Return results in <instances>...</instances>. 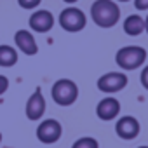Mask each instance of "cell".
<instances>
[{
    "mask_svg": "<svg viewBox=\"0 0 148 148\" xmlns=\"http://www.w3.org/2000/svg\"><path fill=\"white\" fill-rule=\"evenodd\" d=\"M18 51L12 45H0V66L11 68L18 63Z\"/></svg>",
    "mask_w": 148,
    "mask_h": 148,
    "instance_id": "13",
    "label": "cell"
},
{
    "mask_svg": "<svg viewBox=\"0 0 148 148\" xmlns=\"http://www.w3.org/2000/svg\"><path fill=\"white\" fill-rule=\"evenodd\" d=\"M63 2H66V4H75V2H79V0H63Z\"/></svg>",
    "mask_w": 148,
    "mask_h": 148,
    "instance_id": "20",
    "label": "cell"
},
{
    "mask_svg": "<svg viewBox=\"0 0 148 148\" xmlns=\"http://www.w3.org/2000/svg\"><path fill=\"white\" fill-rule=\"evenodd\" d=\"M30 28L37 33H47L52 30L54 26V16L52 12L45 11V9H40V11H35L32 16H30Z\"/></svg>",
    "mask_w": 148,
    "mask_h": 148,
    "instance_id": "9",
    "label": "cell"
},
{
    "mask_svg": "<svg viewBox=\"0 0 148 148\" xmlns=\"http://www.w3.org/2000/svg\"><path fill=\"white\" fill-rule=\"evenodd\" d=\"M42 0H18V4L21 9H26V11H32V9H37L40 5Z\"/></svg>",
    "mask_w": 148,
    "mask_h": 148,
    "instance_id": "15",
    "label": "cell"
},
{
    "mask_svg": "<svg viewBox=\"0 0 148 148\" xmlns=\"http://www.w3.org/2000/svg\"><path fill=\"white\" fill-rule=\"evenodd\" d=\"M71 148H99V143H98L96 138L84 136V138H79L75 143H73Z\"/></svg>",
    "mask_w": 148,
    "mask_h": 148,
    "instance_id": "14",
    "label": "cell"
},
{
    "mask_svg": "<svg viewBox=\"0 0 148 148\" xmlns=\"http://www.w3.org/2000/svg\"><path fill=\"white\" fill-rule=\"evenodd\" d=\"M14 42H16V47L21 52H25L26 56H35L38 52V45L35 42V37L28 30H18L14 35Z\"/></svg>",
    "mask_w": 148,
    "mask_h": 148,
    "instance_id": "11",
    "label": "cell"
},
{
    "mask_svg": "<svg viewBox=\"0 0 148 148\" xmlns=\"http://www.w3.org/2000/svg\"><path fill=\"white\" fill-rule=\"evenodd\" d=\"M139 82H141V86L148 91V64L141 70V75H139Z\"/></svg>",
    "mask_w": 148,
    "mask_h": 148,
    "instance_id": "16",
    "label": "cell"
},
{
    "mask_svg": "<svg viewBox=\"0 0 148 148\" xmlns=\"http://www.w3.org/2000/svg\"><path fill=\"white\" fill-rule=\"evenodd\" d=\"M117 2H129V0H117Z\"/></svg>",
    "mask_w": 148,
    "mask_h": 148,
    "instance_id": "22",
    "label": "cell"
},
{
    "mask_svg": "<svg viewBox=\"0 0 148 148\" xmlns=\"http://www.w3.org/2000/svg\"><path fill=\"white\" fill-rule=\"evenodd\" d=\"M145 32H146V33H148V16H146V18H145Z\"/></svg>",
    "mask_w": 148,
    "mask_h": 148,
    "instance_id": "19",
    "label": "cell"
},
{
    "mask_svg": "<svg viewBox=\"0 0 148 148\" xmlns=\"http://www.w3.org/2000/svg\"><path fill=\"white\" fill-rule=\"evenodd\" d=\"M129 79L125 73H120V71H108L105 75H101L98 79V89L105 94H115L119 91H122L125 86H127Z\"/></svg>",
    "mask_w": 148,
    "mask_h": 148,
    "instance_id": "5",
    "label": "cell"
},
{
    "mask_svg": "<svg viewBox=\"0 0 148 148\" xmlns=\"http://www.w3.org/2000/svg\"><path fill=\"white\" fill-rule=\"evenodd\" d=\"M58 21H59V26L64 32H70V33H77V32L84 30L86 25H87V18H86L84 11L79 9V7H73V5L63 9Z\"/></svg>",
    "mask_w": 148,
    "mask_h": 148,
    "instance_id": "4",
    "label": "cell"
},
{
    "mask_svg": "<svg viewBox=\"0 0 148 148\" xmlns=\"http://www.w3.org/2000/svg\"><path fill=\"white\" fill-rule=\"evenodd\" d=\"M9 89V79L5 75H0V96Z\"/></svg>",
    "mask_w": 148,
    "mask_h": 148,
    "instance_id": "17",
    "label": "cell"
},
{
    "mask_svg": "<svg viewBox=\"0 0 148 148\" xmlns=\"http://www.w3.org/2000/svg\"><path fill=\"white\" fill-rule=\"evenodd\" d=\"M91 18L99 28H112L120 19V9L113 0H96L91 5Z\"/></svg>",
    "mask_w": 148,
    "mask_h": 148,
    "instance_id": "1",
    "label": "cell"
},
{
    "mask_svg": "<svg viewBox=\"0 0 148 148\" xmlns=\"http://www.w3.org/2000/svg\"><path fill=\"white\" fill-rule=\"evenodd\" d=\"M124 32L129 37H138L145 32V19L138 14H132L129 18H125L124 21Z\"/></svg>",
    "mask_w": 148,
    "mask_h": 148,
    "instance_id": "12",
    "label": "cell"
},
{
    "mask_svg": "<svg viewBox=\"0 0 148 148\" xmlns=\"http://www.w3.org/2000/svg\"><path fill=\"white\" fill-rule=\"evenodd\" d=\"M119 113H120V103H119V99L113 98V96L103 98V99L98 103V106H96V115H98V119H101V120H105V122L117 119Z\"/></svg>",
    "mask_w": 148,
    "mask_h": 148,
    "instance_id": "10",
    "label": "cell"
},
{
    "mask_svg": "<svg viewBox=\"0 0 148 148\" xmlns=\"http://www.w3.org/2000/svg\"><path fill=\"white\" fill-rule=\"evenodd\" d=\"M139 131H141L139 120H138L136 117H132V115L120 117V119L117 120V124H115V132H117V136L122 138V139H127V141L138 138Z\"/></svg>",
    "mask_w": 148,
    "mask_h": 148,
    "instance_id": "7",
    "label": "cell"
},
{
    "mask_svg": "<svg viewBox=\"0 0 148 148\" xmlns=\"http://www.w3.org/2000/svg\"><path fill=\"white\" fill-rule=\"evenodd\" d=\"M0 145H2V132H0Z\"/></svg>",
    "mask_w": 148,
    "mask_h": 148,
    "instance_id": "21",
    "label": "cell"
},
{
    "mask_svg": "<svg viewBox=\"0 0 148 148\" xmlns=\"http://www.w3.org/2000/svg\"><path fill=\"white\" fill-rule=\"evenodd\" d=\"M25 113H26L28 120H40L44 117V113H45V98H44L40 87H37L35 92L28 98Z\"/></svg>",
    "mask_w": 148,
    "mask_h": 148,
    "instance_id": "8",
    "label": "cell"
},
{
    "mask_svg": "<svg viewBox=\"0 0 148 148\" xmlns=\"http://www.w3.org/2000/svg\"><path fill=\"white\" fill-rule=\"evenodd\" d=\"M134 7L138 11H148V0H134Z\"/></svg>",
    "mask_w": 148,
    "mask_h": 148,
    "instance_id": "18",
    "label": "cell"
},
{
    "mask_svg": "<svg viewBox=\"0 0 148 148\" xmlns=\"http://www.w3.org/2000/svg\"><path fill=\"white\" fill-rule=\"evenodd\" d=\"M51 96L54 99L56 105L59 106H70L77 101L79 98V87L77 84L70 80V79H59L54 82L52 89H51Z\"/></svg>",
    "mask_w": 148,
    "mask_h": 148,
    "instance_id": "2",
    "label": "cell"
},
{
    "mask_svg": "<svg viewBox=\"0 0 148 148\" xmlns=\"http://www.w3.org/2000/svg\"><path fill=\"white\" fill-rule=\"evenodd\" d=\"M61 134H63V127L56 119H45L37 127V139L45 145H52L59 141Z\"/></svg>",
    "mask_w": 148,
    "mask_h": 148,
    "instance_id": "6",
    "label": "cell"
},
{
    "mask_svg": "<svg viewBox=\"0 0 148 148\" xmlns=\"http://www.w3.org/2000/svg\"><path fill=\"white\" fill-rule=\"evenodd\" d=\"M115 61L122 70H138L145 61H146V51L139 45H127L117 51Z\"/></svg>",
    "mask_w": 148,
    "mask_h": 148,
    "instance_id": "3",
    "label": "cell"
},
{
    "mask_svg": "<svg viewBox=\"0 0 148 148\" xmlns=\"http://www.w3.org/2000/svg\"><path fill=\"white\" fill-rule=\"evenodd\" d=\"M138 148H148V146H138Z\"/></svg>",
    "mask_w": 148,
    "mask_h": 148,
    "instance_id": "23",
    "label": "cell"
}]
</instances>
